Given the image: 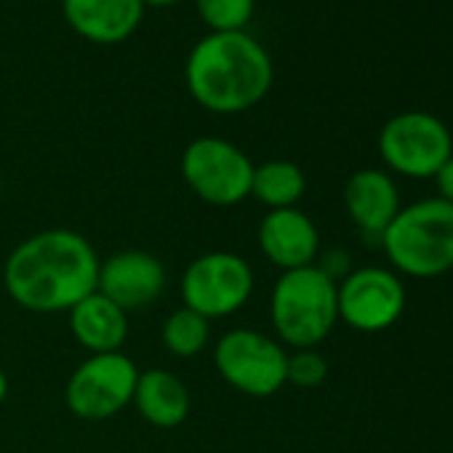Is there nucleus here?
Listing matches in <instances>:
<instances>
[{
  "label": "nucleus",
  "mask_w": 453,
  "mask_h": 453,
  "mask_svg": "<svg viewBox=\"0 0 453 453\" xmlns=\"http://www.w3.org/2000/svg\"><path fill=\"white\" fill-rule=\"evenodd\" d=\"M257 238L265 259L280 273L318 265L320 233L302 208L267 211V216L259 221Z\"/></svg>",
  "instance_id": "f8f14e48"
},
{
  "label": "nucleus",
  "mask_w": 453,
  "mask_h": 453,
  "mask_svg": "<svg viewBox=\"0 0 453 453\" xmlns=\"http://www.w3.org/2000/svg\"><path fill=\"white\" fill-rule=\"evenodd\" d=\"M273 81V57L249 33H211L192 46L184 62L189 96L216 115L254 110L270 94Z\"/></svg>",
  "instance_id": "f03ea898"
},
{
  "label": "nucleus",
  "mask_w": 453,
  "mask_h": 453,
  "mask_svg": "<svg viewBox=\"0 0 453 453\" xmlns=\"http://www.w3.org/2000/svg\"><path fill=\"white\" fill-rule=\"evenodd\" d=\"M389 270L416 280H432L453 270V205L424 197L397 211L381 235Z\"/></svg>",
  "instance_id": "7ed1b4c3"
},
{
  "label": "nucleus",
  "mask_w": 453,
  "mask_h": 453,
  "mask_svg": "<svg viewBox=\"0 0 453 453\" xmlns=\"http://www.w3.org/2000/svg\"><path fill=\"white\" fill-rule=\"evenodd\" d=\"M254 160L233 142L200 136L181 152V179L192 195L216 208H233L251 197Z\"/></svg>",
  "instance_id": "39448f33"
},
{
  "label": "nucleus",
  "mask_w": 453,
  "mask_h": 453,
  "mask_svg": "<svg viewBox=\"0 0 453 453\" xmlns=\"http://www.w3.org/2000/svg\"><path fill=\"white\" fill-rule=\"evenodd\" d=\"M134 405L147 424L157 429H173L187 421L192 397L187 384L176 373L165 368H152L139 373Z\"/></svg>",
  "instance_id": "dca6fc26"
},
{
  "label": "nucleus",
  "mask_w": 453,
  "mask_h": 453,
  "mask_svg": "<svg viewBox=\"0 0 453 453\" xmlns=\"http://www.w3.org/2000/svg\"><path fill=\"white\" fill-rule=\"evenodd\" d=\"M275 339L291 349H315L339 323L336 283L318 267L283 273L270 294Z\"/></svg>",
  "instance_id": "20e7f679"
},
{
  "label": "nucleus",
  "mask_w": 453,
  "mask_h": 453,
  "mask_svg": "<svg viewBox=\"0 0 453 453\" xmlns=\"http://www.w3.org/2000/svg\"><path fill=\"white\" fill-rule=\"evenodd\" d=\"M99 254L75 230L54 226L22 241L4 265L6 294L30 312H70L96 291Z\"/></svg>",
  "instance_id": "f257e3e1"
},
{
  "label": "nucleus",
  "mask_w": 453,
  "mask_h": 453,
  "mask_svg": "<svg viewBox=\"0 0 453 453\" xmlns=\"http://www.w3.org/2000/svg\"><path fill=\"white\" fill-rule=\"evenodd\" d=\"M437 187V197L453 205V155L442 163V168L432 176Z\"/></svg>",
  "instance_id": "4be33fe9"
},
{
  "label": "nucleus",
  "mask_w": 453,
  "mask_h": 453,
  "mask_svg": "<svg viewBox=\"0 0 453 453\" xmlns=\"http://www.w3.org/2000/svg\"><path fill=\"white\" fill-rule=\"evenodd\" d=\"M6 397H9V376L4 373V368H0V405L6 403Z\"/></svg>",
  "instance_id": "5701e85b"
},
{
  "label": "nucleus",
  "mask_w": 453,
  "mask_h": 453,
  "mask_svg": "<svg viewBox=\"0 0 453 453\" xmlns=\"http://www.w3.org/2000/svg\"><path fill=\"white\" fill-rule=\"evenodd\" d=\"M219 376L235 392L249 397H273L286 387L288 352L257 328H230L213 347Z\"/></svg>",
  "instance_id": "423d86ee"
},
{
  "label": "nucleus",
  "mask_w": 453,
  "mask_h": 453,
  "mask_svg": "<svg viewBox=\"0 0 453 453\" xmlns=\"http://www.w3.org/2000/svg\"><path fill=\"white\" fill-rule=\"evenodd\" d=\"M139 368L126 352L88 355L67 379V408L86 421H104L134 403Z\"/></svg>",
  "instance_id": "1a4fd4ad"
},
{
  "label": "nucleus",
  "mask_w": 453,
  "mask_h": 453,
  "mask_svg": "<svg viewBox=\"0 0 453 453\" xmlns=\"http://www.w3.org/2000/svg\"><path fill=\"white\" fill-rule=\"evenodd\" d=\"M160 339H163V347L168 355L195 357L211 344V320H205L203 315H197L187 307H179L176 312H171L165 318Z\"/></svg>",
  "instance_id": "a211bd4d"
},
{
  "label": "nucleus",
  "mask_w": 453,
  "mask_h": 453,
  "mask_svg": "<svg viewBox=\"0 0 453 453\" xmlns=\"http://www.w3.org/2000/svg\"><path fill=\"white\" fill-rule=\"evenodd\" d=\"M165 265L150 251L126 249L99 262L96 291L126 312H136L157 302L165 291Z\"/></svg>",
  "instance_id": "9b49d317"
},
{
  "label": "nucleus",
  "mask_w": 453,
  "mask_h": 453,
  "mask_svg": "<svg viewBox=\"0 0 453 453\" xmlns=\"http://www.w3.org/2000/svg\"><path fill=\"white\" fill-rule=\"evenodd\" d=\"M195 6L211 33H246L257 0H195Z\"/></svg>",
  "instance_id": "6ab92c4d"
},
{
  "label": "nucleus",
  "mask_w": 453,
  "mask_h": 453,
  "mask_svg": "<svg viewBox=\"0 0 453 453\" xmlns=\"http://www.w3.org/2000/svg\"><path fill=\"white\" fill-rule=\"evenodd\" d=\"M344 208L363 238L381 241L384 230L403 208L397 181L389 171L360 168L344 184Z\"/></svg>",
  "instance_id": "ddd939ff"
},
{
  "label": "nucleus",
  "mask_w": 453,
  "mask_h": 453,
  "mask_svg": "<svg viewBox=\"0 0 453 453\" xmlns=\"http://www.w3.org/2000/svg\"><path fill=\"white\" fill-rule=\"evenodd\" d=\"M65 22L88 43H126L142 25V0H62Z\"/></svg>",
  "instance_id": "4468645a"
},
{
  "label": "nucleus",
  "mask_w": 453,
  "mask_h": 453,
  "mask_svg": "<svg viewBox=\"0 0 453 453\" xmlns=\"http://www.w3.org/2000/svg\"><path fill=\"white\" fill-rule=\"evenodd\" d=\"M318 259H320L318 267H320L334 283L344 280V278L352 273V267H349V254H347V251H326V254L318 257Z\"/></svg>",
  "instance_id": "412c9836"
},
{
  "label": "nucleus",
  "mask_w": 453,
  "mask_h": 453,
  "mask_svg": "<svg viewBox=\"0 0 453 453\" xmlns=\"http://www.w3.org/2000/svg\"><path fill=\"white\" fill-rule=\"evenodd\" d=\"M328 379V360L315 349H294L286 365V384L299 389H315Z\"/></svg>",
  "instance_id": "aec40b11"
},
{
  "label": "nucleus",
  "mask_w": 453,
  "mask_h": 453,
  "mask_svg": "<svg viewBox=\"0 0 453 453\" xmlns=\"http://www.w3.org/2000/svg\"><path fill=\"white\" fill-rule=\"evenodd\" d=\"M254 283V270L246 257L233 251H208L187 265L179 280V294L187 310L205 320H221L249 304Z\"/></svg>",
  "instance_id": "6e6552de"
},
{
  "label": "nucleus",
  "mask_w": 453,
  "mask_h": 453,
  "mask_svg": "<svg viewBox=\"0 0 453 453\" xmlns=\"http://www.w3.org/2000/svg\"><path fill=\"white\" fill-rule=\"evenodd\" d=\"M408 304L400 275L389 267H357L336 283L339 323L360 334L392 328Z\"/></svg>",
  "instance_id": "9d476101"
},
{
  "label": "nucleus",
  "mask_w": 453,
  "mask_h": 453,
  "mask_svg": "<svg viewBox=\"0 0 453 453\" xmlns=\"http://www.w3.org/2000/svg\"><path fill=\"white\" fill-rule=\"evenodd\" d=\"M376 147L392 173L405 179H432L453 155V136L437 115L405 110L381 126Z\"/></svg>",
  "instance_id": "0eeeda50"
},
{
  "label": "nucleus",
  "mask_w": 453,
  "mask_h": 453,
  "mask_svg": "<svg viewBox=\"0 0 453 453\" xmlns=\"http://www.w3.org/2000/svg\"><path fill=\"white\" fill-rule=\"evenodd\" d=\"M304 192H307V176L291 160H267L254 168L251 197L259 200L267 211L296 208Z\"/></svg>",
  "instance_id": "f3484780"
},
{
  "label": "nucleus",
  "mask_w": 453,
  "mask_h": 453,
  "mask_svg": "<svg viewBox=\"0 0 453 453\" xmlns=\"http://www.w3.org/2000/svg\"><path fill=\"white\" fill-rule=\"evenodd\" d=\"M67 315L75 342L88 355L123 352L131 326H128V312L120 310L115 302L94 291L83 302H78Z\"/></svg>",
  "instance_id": "2eb2a0df"
},
{
  "label": "nucleus",
  "mask_w": 453,
  "mask_h": 453,
  "mask_svg": "<svg viewBox=\"0 0 453 453\" xmlns=\"http://www.w3.org/2000/svg\"><path fill=\"white\" fill-rule=\"evenodd\" d=\"M142 4H144V9H147V6H152V9H165V6L179 4V0H142Z\"/></svg>",
  "instance_id": "b1692460"
}]
</instances>
